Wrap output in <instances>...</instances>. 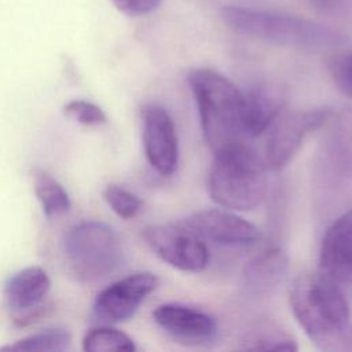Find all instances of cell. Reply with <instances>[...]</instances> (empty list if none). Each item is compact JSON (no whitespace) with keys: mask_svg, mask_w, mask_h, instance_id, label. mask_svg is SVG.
Returning a JSON list of instances; mask_svg holds the SVG:
<instances>
[{"mask_svg":"<svg viewBox=\"0 0 352 352\" xmlns=\"http://www.w3.org/2000/svg\"><path fill=\"white\" fill-rule=\"evenodd\" d=\"M308 3L322 15L340 18L352 14V0H308Z\"/></svg>","mask_w":352,"mask_h":352,"instance_id":"cb8c5ba5","label":"cell"},{"mask_svg":"<svg viewBox=\"0 0 352 352\" xmlns=\"http://www.w3.org/2000/svg\"><path fill=\"white\" fill-rule=\"evenodd\" d=\"M246 98L248 129L253 138L265 133L270 125L283 111L286 103L285 91L275 84H260Z\"/></svg>","mask_w":352,"mask_h":352,"instance_id":"2e32d148","label":"cell"},{"mask_svg":"<svg viewBox=\"0 0 352 352\" xmlns=\"http://www.w3.org/2000/svg\"><path fill=\"white\" fill-rule=\"evenodd\" d=\"M331 118L329 107L282 111L265 131L263 160L268 170H279L294 157L302 140Z\"/></svg>","mask_w":352,"mask_h":352,"instance_id":"8992f818","label":"cell"},{"mask_svg":"<svg viewBox=\"0 0 352 352\" xmlns=\"http://www.w3.org/2000/svg\"><path fill=\"white\" fill-rule=\"evenodd\" d=\"M330 73L337 88L352 99V51L334 56L330 62Z\"/></svg>","mask_w":352,"mask_h":352,"instance_id":"603a6c76","label":"cell"},{"mask_svg":"<svg viewBox=\"0 0 352 352\" xmlns=\"http://www.w3.org/2000/svg\"><path fill=\"white\" fill-rule=\"evenodd\" d=\"M289 272V257L280 248H270L246 263L242 285L249 294L265 296L272 293Z\"/></svg>","mask_w":352,"mask_h":352,"instance_id":"5bb4252c","label":"cell"},{"mask_svg":"<svg viewBox=\"0 0 352 352\" xmlns=\"http://www.w3.org/2000/svg\"><path fill=\"white\" fill-rule=\"evenodd\" d=\"M323 158L333 175L352 179V109L340 111L331 121L323 140Z\"/></svg>","mask_w":352,"mask_h":352,"instance_id":"9a60e30c","label":"cell"},{"mask_svg":"<svg viewBox=\"0 0 352 352\" xmlns=\"http://www.w3.org/2000/svg\"><path fill=\"white\" fill-rule=\"evenodd\" d=\"M158 286L151 272H136L113 282L95 298L91 319L96 324H116L135 315L144 298Z\"/></svg>","mask_w":352,"mask_h":352,"instance_id":"ba28073f","label":"cell"},{"mask_svg":"<svg viewBox=\"0 0 352 352\" xmlns=\"http://www.w3.org/2000/svg\"><path fill=\"white\" fill-rule=\"evenodd\" d=\"M221 19L239 34L280 47L316 51L344 43L337 30L294 15L228 6L221 10Z\"/></svg>","mask_w":352,"mask_h":352,"instance_id":"3957f363","label":"cell"},{"mask_svg":"<svg viewBox=\"0 0 352 352\" xmlns=\"http://www.w3.org/2000/svg\"><path fill=\"white\" fill-rule=\"evenodd\" d=\"M142 236L161 260L180 271L201 272L208 265L206 242L184 223L150 226Z\"/></svg>","mask_w":352,"mask_h":352,"instance_id":"52a82bcc","label":"cell"},{"mask_svg":"<svg viewBox=\"0 0 352 352\" xmlns=\"http://www.w3.org/2000/svg\"><path fill=\"white\" fill-rule=\"evenodd\" d=\"M239 349L297 351L296 340L275 323L261 322L246 330L239 340Z\"/></svg>","mask_w":352,"mask_h":352,"instance_id":"e0dca14e","label":"cell"},{"mask_svg":"<svg viewBox=\"0 0 352 352\" xmlns=\"http://www.w3.org/2000/svg\"><path fill=\"white\" fill-rule=\"evenodd\" d=\"M351 349H352V342H351Z\"/></svg>","mask_w":352,"mask_h":352,"instance_id":"484cf974","label":"cell"},{"mask_svg":"<svg viewBox=\"0 0 352 352\" xmlns=\"http://www.w3.org/2000/svg\"><path fill=\"white\" fill-rule=\"evenodd\" d=\"M293 315L322 351L351 348L349 307L340 285L319 272L297 276L289 290Z\"/></svg>","mask_w":352,"mask_h":352,"instance_id":"6da1fadb","label":"cell"},{"mask_svg":"<svg viewBox=\"0 0 352 352\" xmlns=\"http://www.w3.org/2000/svg\"><path fill=\"white\" fill-rule=\"evenodd\" d=\"M63 113L81 125L96 126L106 122L104 111L95 103L87 100H72L63 106Z\"/></svg>","mask_w":352,"mask_h":352,"instance_id":"7402d4cb","label":"cell"},{"mask_svg":"<svg viewBox=\"0 0 352 352\" xmlns=\"http://www.w3.org/2000/svg\"><path fill=\"white\" fill-rule=\"evenodd\" d=\"M208 175L210 198L226 209L252 210L265 198L268 168L250 143L217 153Z\"/></svg>","mask_w":352,"mask_h":352,"instance_id":"277c9868","label":"cell"},{"mask_svg":"<svg viewBox=\"0 0 352 352\" xmlns=\"http://www.w3.org/2000/svg\"><path fill=\"white\" fill-rule=\"evenodd\" d=\"M50 287V276L41 267H26L6 280L4 301L18 324L32 322L37 316Z\"/></svg>","mask_w":352,"mask_h":352,"instance_id":"7c38bea8","label":"cell"},{"mask_svg":"<svg viewBox=\"0 0 352 352\" xmlns=\"http://www.w3.org/2000/svg\"><path fill=\"white\" fill-rule=\"evenodd\" d=\"M154 322L173 341L187 346H209L217 338V322L198 308L166 302L153 312Z\"/></svg>","mask_w":352,"mask_h":352,"instance_id":"30bf717a","label":"cell"},{"mask_svg":"<svg viewBox=\"0 0 352 352\" xmlns=\"http://www.w3.org/2000/svg\"><path fill=\"white\" fill-rule=\"evenodd\" d=\"M103 197L111 210L122 219H133L143 209L142 198L118 184H109L103 191Z\"/></svg>","mask_w":352,"mask_h":352,"instance_id":"44dd1931","label":"cell"},{"mask_svg":"<svg viewBox=\"0 0 352 352\" xmlns=\"http://www.w3.org/2000/svg\"><path fill=\"white\" fill-rule=\"evenodd\" d=\"M205 242L220 246H250L260 241L258 228L227 209H205L192 213L183 221Z\"/></svg>","mask_w":352,"mask_h":352,"instance_id":"8fae6325","label":"cell"},{"mask_svg":"<svg viewBox=\"0 0 352 352\" xmlns=\"http://www.w3.org/2000/svg\"><path fill=\"white\" fill-rule=\"evenodd\" d=\"M195 98L204 138L213 153L249 143L246 98L216 70L201 67L187 77Z\"/></svg>","mask_w":352,"mask_h":352,"instance_id":"7a4b0ae2","label":"cell"},{"mask_svg":"<svg viewBox=\"0 0 352 352\" xmlns=\"http://www.w3.org/2000/svg\"><path fill=\"white\" fill-rule=\"evenodd\" d=\"M72 336L66 329L50 327L37 333H33L25 338L15 341L14 344L1 346L0 351H16V352H63L69 349Z\"/></svg>","mask_w":352,"mask_h":352,"instance_id":"d6986e66","label":"cell"},{"mask_svg":"<svg viewBox=\"0 0 352 352\" xmlns=\"http://www.w3.org/2000/svg\"><path fill=\"white\" fill-rule=\"evenodd\" d=\"M32 182L34 194L41 204L45 216H58L70 209V198L67 191L47 170L34 168L32 170Z\"/></svg>","mask_w":352,"mask_h":352,"instance_id":"ac0fdd59","label":"cell"},{"mask_svg":"<svg viewBox=\"0 0 352 352\" xmlns=\"http://www.w3.org/2000/svg\"><path fill=\"white\" fill-rule=\"evenodd\" d=\"M114 7L125 15L129 16H140L150 14L160 4L161 0H110Z\"/></svg>","mask_w":352,"mask_h":352,"instance_id":"d4e9b609","label":"cell"},{"mask_svg":"<svg viewBox=\"0 0 352 352\" xmlns=\"http://www.w3.org/2000/svg\"><path fill=\"white\" fill-rule=\"evenodd\" d=\"M62 248L69 272L84 283L106 279L121 267L124 258L116 231L96 220H84L69 228Z\"/></svg>","mask_w":352,"mask_h":352,"instance_id":"5b68a950","label":"cell"},{"mask_svg":"<svg viewBox=\"0 0 352 352\" xmlns=\"http://www.w3.org/2000/svg\"><path fill=\"white\" fill-rule=\"evenodd\" d=\"M318 272L337 285L352 283V210L327 228L320 245Z\"/></svg>","mask_w":352,"mask_h":352,"instance_id":"4fadbf2b","label":"cell"},{"mask_svg":"<svg viewBox=\"0 0 352 352\" xmlns=\"http://www.w3.org/2000/svg\"><path fill=\"white\" fill-rule=\"evenodd\" d=\"M142 140L147 161L162 176H172L179 165V139L165 107L146 103L140 107Z\"/></svg>","mask_w":352,"mask_h":352,"instance_id":"9c48e42d","label":"cell"},{"mask_svg":"<svg viewBox=\"0 0 352 352\" xmlns=\"http://www.w3.org/2000/svg\"><path fill=\"white\" fill-rule=\"evenodd\" d=\"M85 352H135L133 340L110 324H98L88 330L82 338Z\"/></svg>","mask_w":352,"mask_h":352,"instance_id":"ffe728a7","label":"cell"}]
</instances>
